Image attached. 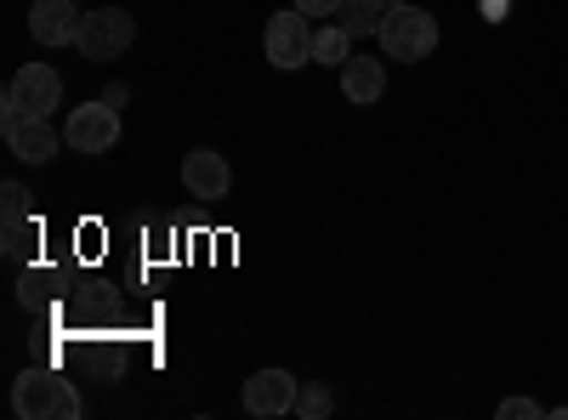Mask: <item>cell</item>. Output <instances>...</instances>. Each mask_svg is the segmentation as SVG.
<instances>
[{"instance_id": "1", "label": "cell", "mask_w": 568, "mask_h": 420, "mask_svg": "<svg viewBox=\"0 0 568 420\" xmlns=\"http://www.w3.org/2000/svg\"><path fill=\"white\" fill-rule=\"evenodd\" d=\"M12 409L23 420H80V392L74 381L52 376V369H23V376L12 381Z\"/></svg>"}, {"instance_id": "2", "label": "cell", "mask_w": 568, "mask_h": 420, "mask_svg": "<svg viewBox=\"0 0 568 420\" xmlns=\"http://www.w3.org/2000/svg\"><path fill=\"white\" fill-rule=\"evenodd\" d=\"M382 52L393 58V63H426L438 52V18L426 12V7H415V0H404V7H393L387 18H382Z\"/></svg>"}, {"instance_id": "3", "label": "cell", "mask_w": 568, "mask_h": 420, "mask_svg": "<svg viewBox=\"0 0 568 420\" xmlns=\"http://www.w3.org/2000/svg\"><path fill=\"white\" fill-rule=\"evenodd\" d=\"M63 103V74L52 63H23L7 85V103H0V125L7 120H52V109Z\"/></svg>"}, {"instance_id": "4", "label": "cell", "mask_w": 568, "mask_h": 420, "mask_svg": "<svg viewBox=\"0 0 568 420\" xmlns=\"http://www.w3.org/2000/svg\"><path fill=\"white\" fill-rule=\"evenodd\" d=\"M131 40H136V18L120 12V7H98V12H85L74 45H80L85 63H114V58H125Z\"/></svg>"}, {"instance_id": "5", "label": "cell", "mask_w": 568, "mask_h": 420, "mask_svg": "<svg viewBox=\"0 0 568 420\" xmlns=\"http://www.w3.org/2000/svg\"><path fill=\"white\" fill-rule=\"evenodd\" d=\"M63 143L74 148V154H109L114 143H120V109L114 103H80L74 114H69V125H63Z\"/></svg>"}, {"instance_id": "6", "label": "cell", "mask_w": 568, "mask_h": 420, "mask_svg": "<svg viewBox=\"0 0 568 420\" xmlns=\"http://www.w3.org/2000/svg\"><path fill=\"white\" fill-rule=\"evenodd\" d=\"M262 45H267V63H273V69H302V63H313V29H307V18H302L296 7L267 18Z\"/></svg>"}, {"instance_id": "7", "label": "cell", "mask_w": 568, "mask_h": 420, "mask_svg": "<svg viewBox=\"0 0 568 420\" xmlns=\"http://www.w3.org/2000/svg\"><path fill=\"white\" fill-rule=\"evenodd\" d=\"M296 376L291 369H256V376L245 381V409L273 420V414H296Z\"/></svg>"}, {"instance_id": "8", "label": "cell", "mask_w": 568, "mask_h": 420, "mask_svg": "<svg viewBox=\"0 0 568 420\" xmlns=\"http://www.w3.org/2000/svg\"><path fill=\"white\" fill-rule=\"evenodd\" d=\"M0 131H7V148L29 165H45V160H58V148H69L52 120H7Z\"/></svg>"}, {"instance_id": "9", "label": "cell", "mask_w": 568, "mask_h": 420, "mask_svg": "<svg viewBox=\"0 0 568 420\" xmlns=\"http://www.w3.org/2000/svg\"><path fill=\"white\" fill-rule=\"evenodd\" d=\"M80 23H85V12L74 0H34V12H29V29H34L40 45H74Z\"/></svg>"}, {"instance_id": "10", "label": "cell", "mask_w": 568, "mask_h": 420, "mask_svg": "<svg viewBox=\"0 0 568 420\" xmlns=\"http://www.w3.org/2000/svg\"><path fill=\"white\" fill-rule=\"evenodd\" d=\"M182 182H187V194H194V199H222L233 188V171H227V160L216 148H194L182 160Z\"/></svg>"}, {"instance_id": "11", "label": "cell", "mask_w": 568, "mask_h": 420, "mask_svg": "<svg viewBox=\"0 0 568 420\" xmlns=\"http://www.w3.org/2000/svg\"><path fill=\"white\" fill-rule=\"evenodd\" d=\"M382 91H387V63H382V58H347V63H342V98H347L353 109L382 103Z\"/></svg>"}, {"instance_id": "12", "label": "cell", "mask_w": 568, "mask_h": 420, "mask_svg": "<svg viewBox=\"0 0 568 420\" xmlns=\"http://www.w3.org/2000/svg\"><path fill=\"white\" fill-rule=\"evenodd\" d=\"M40 250V222L34 216H7V233H0V256L12 267H29Z\"/></svg>"}, {"instance_id": "13", "label": "cell", "mask_w": 568, "mask_h": 420, "mask_svg": "<svg viewBox=\"0 0 568 420\" xmlns=\"http://www.w3.org/2000/svg\"><path fill=\"white\" fill-rule=\"evenodd\" d=\"M353 58V34L342 23H329V29H313V63H347Z\"/></svg>"}, {"instance_id": "14", "label": "cell", "mask_w": 568, "mask_h": 420, "mask_svg": "<svg viewBox=\"0 0 568 420\" xmlns=\"http://www.w3.org/2000/svg\"><path fill=\"white\" fill-rule=\"evenodd\" d=\"M382 7H369V0H347V7L336 12V23L347 29V34H382Z\"/></svg>"}, {"instance_id": "15", "label": "cell", "mask_w": 568, "mask_h": 420, "mask_svg": "<svg viewBox=\"0 0 568 420\" xmlns=\"http://www.w3.org/2000/svg\"><path fill=\"white\" fill-rule=\"evenodd\" d=\"M329 409H336V392H329L324 381H302L296 387V414L302 420H324Z\"/></svg>"}, {"instance_id": "16", "label": "cell", "mask_w": 568, "mask_h": 420, "mask_svg": "<svg viewBox=\"0 0 568 420\" xmlns=\"http://www.w3.org/2000/svg\"><path fill=\"white\" fill-rule=\"evenodd\" d=\"M52 285H58V278L45 273V267L34 273V262H29V267H23V285H18V301H23V307H40V301H52Z\"/></svg>"}, {"instance_id": "17", "label": "cell", "mask_w": 568, "mask_h": 420, "mask_svg": "<svg viewBox=\"0 0 568 420\" xmlns=\"http://www.w3.org/2000/svg\"><path fill=\"white\" fill-rule=\"evenodd\" d=\"M495 414H500V420H540L546 409H540L535 398H506V403H500Z\"/></svg>"}, {"instance_id": "18", "label": "cell", "mask_w": 568, "mask_h": 420, "mask_svg": "<svg viewBox=\"0 0 568 420\" xmlns=\"http://www.w3.org/2000/svg\"><path fill=\"white\" fill-rule=\"evenodd\" d=\"M0 211H7V216H29V188H23V182H7V188H0Z\"/></svg>"}, {"instance_id": "19", "label": "cell", "mask_w": 568, "mask_h": 420, "mask_svg": "<svg viewBox=\"0 0 568 420\" xmlns=\"http://www.w3.org/2000/svg\"><path fill=\"white\" fill-rule=\"evenodd\" d=\"M291 7H296L302 18H336V12L347 7V0H291Z\"/></svg>"}, {"instance_id": "20", "label": "cell", "mask_w": 568, "mask_h": 420, "mask_svg": "<svg viewBox=\"0 0 568 420\" xmlns=\"http://www.w3.org/2000/svg\"><path fill=\"white\" fill-rule=\"evenodd\" d=\"M478 7H484V18H489V23H506V12H511V0H478Z\"/></svg>"}, {"instance_id": "21", "label": "cell", "mask_w": 568, "mask_h": 420, "mask_svg": "<svg viewBox=\"0 0 568 420\" xmlns=\"http://www.w3.org/2000/svg\"><path fill=\"white\" fill-rule=\"evenodd\" d=\"M369 7H382V12H393V7H404V0H369Z\"/></svg>"}]
</instances>
